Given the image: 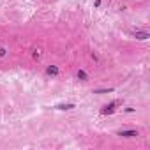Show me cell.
<instances>
[{
    "mask_svg": "<svg viewBox=\"0 0 150 150\" xmlns=\"http://www.w3.org/2000/svg\"><path fill=\"white\" fill-rule=\"evenodd\" d=\"M120 104H122V101H120V99H117V101H111L110 104H106V106L101 110V115H111V113H115L117 106H120Z\"/></svg>",
    "mask_w": 150,
    "mask_h": 150,
    "instance_id": "1",
    "label": "cell"
},
{
    "mask_svg": "<svg viewBox=\"0 0 150 150\" xmlns=\"http://www.w3.org/2000/svg\"><path fill=\"white\" fill-rule=\"evenodd\" d=\"M132 34H134V37H136V39H139V41H145V39H148V37H150V34H148V32H141V30H134Z\"/></svg>",
    "mask_w": 150,
    "mask_h": 150,
    "instance_id": "2",
    "label": "cell"
},
{
    "mask_svg": "<svg viewBox=\"0 0 150 150\" xmlns=\"http://www.w3.org/2000/svg\"><path fill=\"white\" fill-rule=\"evenodd\" d=\"M118 136H124V138H134L138 136V131H117Z\"/></svg>",
    "mask_w": 150,
    "mask_h": 150,
    "instance_id": "3",
    "label": "cell"
},
{
    "mask_svg": "<svg viewBox=\"0 0 150 150\" xmlns=\"http://www.w3.org/2000/svg\"><path fill=\"white\" fill-rule=\"evenodd\" d=\"M46 74H49V76H57V74H58V67L57 65H49L46 69Z\"/></svg>",
    "mask_w": 150,
    "mask_h": 150,
    "instance_id": "4",
    "label": "cell"
},
{
    "mask_svg": "<svg viewBox=\"0 0 150 150\" xmlns=\"http://www.w3.org/2000/svg\"><path fill=\"white\" fill-rule=\"evenodd\" d=\"M55 108L57 110H72V108H76V104H72V103H69V104H57Z\"/></svg>",
    "mask_w": 150,
    "mask_h": 150,
    "instance_id": "5",
    "label": "cell"
},
{
    "mask_svg": "<svg viewBox=\"0 0 150 150\" xmlns=\"http://www.w3.org/2000/svg\"><path fill=\"white\" fill-rule=\"evenodd\" d=\"M106 92H113V88H101V90H94V94H106Z\"/></svg>",
    "mask_w": 150,
    "mask_h": 150,
    "instance_id": "6",
    "label": "cell"
},
{
    "mask_svg": "<svg viewBox=\"0 0 150 150\" xmlns=\"http://www.w3.org/2000/svg\"><path fill=\"white\" fill-rule=\"evenodd\" d=\"M78 78H81L83 81H87V78H88V76L85 74V71H80V72H78Z\"/></svg>",
    "mask_w": 150,
    "mask_h": 150,
    "instance_id": "7",
    "label": "cell"
},
{
    "mask_svg": "<svg viewBox=\"0 0 150 150\" xmlns=\"http://www.w3.org/2000/svg\"><path fill=\"white\" fill-rule=\"evenodd\" d=\"M39 57H41V49H35L34 51V58H39Z\"/></svg>",
    "mask_w": 150,
    "mask_h": 150,
    "instance_id": "8",
    "label": "cell"
},
{
    "mask_svg": "<svg viewBox=\"0 0 150 150\" xmlns=\"http://www.w3.org/2000/svg\"><path fill=\"white\" fill-rule=\"evenodd\" d=\"M6 51H7L6 48H0V57H6Z\"/></svg>",
    "mask_w": 150,
    "mask_h": 150,
    "instance_id": "9",
    "label": "cell"
},
{
    "mask_svg": "<svg viewBox=\"0 0 150 150\" xmlns=\"http://www.w3.org/2000/svg\"><path fill=\"white\" fill-rule=\"evenodd\" d=\"M101 2H103V0H95V7H99V6H101Z\"/></svg>",
    "mask_w": 150,
    "mask_h": 150,
    "instance_id": "10",
    "label": "cell"
}]
</instances>
